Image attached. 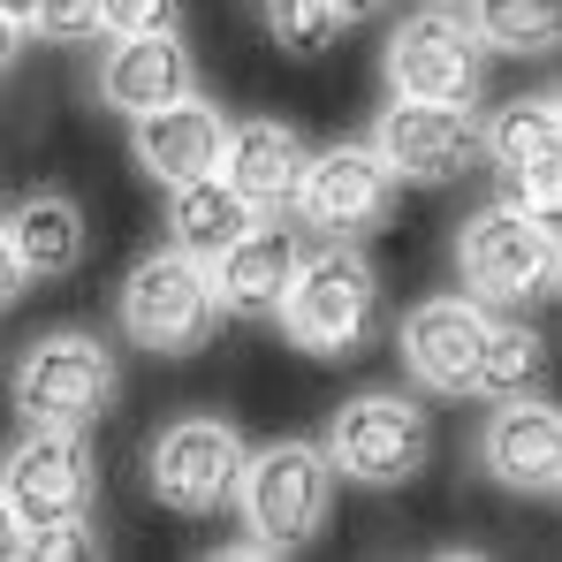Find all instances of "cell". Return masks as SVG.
Wrapping results in <instances>:
<instances>
[{
    "label": "cell",
    "instance_id": "1",
    "mask_svg": "<svg viewBox=\"0 0 562 562\" xmlns=\"http://www.w3.org/2000/svg\"><path fill=\"white\" fill-rule=\"evenodd\" d=\"M274 319L304 358H358V350H373L380 327H387L380 267L350 236H327V251H304V267H296Z\"/></svg>",
    "mask_w": 562,
    "mask_h": 562
},
{
    "label": "cell",
    "instance_id": "2",
    "mask_svg": "<svg viewBox=\"0 0 562 562\" xmlns=\"http://www.w3.org/2000/svg\"><path fill=\"white\" fill-rule=\"evenodd\" d=\"M457 274L486 312H517V304H548L562 274L555 213H525V205H486L471 213L457 236Z\"/></svg>",
    "mask_w": 562,
    "mask_h": 562
},
{
    "label": "cell",
    "instance_id": "3",
    "mask_svg": "<svg viewBox=\"0 0 562 562\" xmlns=\"http://www.w3.org/2000/svg\"><path fill=\"white\" fill-rule=\"evenodd\" d=\"M327 502H335V471H327L319 441H267V449L244 457L236 509H244V525H251V540L267 555L312 548L319 525H327Z\"/></svg>",
    "mask_w": 562,
    "mask_h": 562
},
{
    "label": "cell",
    "instance_id": "4",
    "mask_svg": "<svg viewBox=\"0 0 562 562\" xmlns=\"http://www.w3.org/2000/svg\"><path fill=\"white\" fill-rule=\"evenodd\" d=\"M327 471L335 479H350V486H411L426 457H434V418H426V403H411V395H395V387H366V395H350L342 411H335V426H327Z\"/></svg>",
    "mask_w": 562,
    "mask_h": 562
},
{
    "label": "cell",
    "instance_id": "5",
    "mask_svg": "<svg viewBox=\"0 0 562 562\" xmlns=\"http://www.w3.org/2000/svg\"><path fill=\"white\" fill-rule=\"evenodd\" d=\"M122 335L153 358H198L221 327V304H213V274L183 259V251H145L130 281H122Z\"/></svg>",
    "mask_w": 562,
    "mask_h": 562
},
{
    "label": "cell",
    "instance_id": "6",
    "mask_svg": "<svg viewBox=\"0 0 562 562\" xmlns=\"http://www.w3.org/2000/svg\"><path fill=\"white\" fill-rule=\"evenodd\" d=\"M380 77H387V99L471 106V99H479V77H486V46L471 38L464 8H449V0H426L418 15H403V23L387 31Z\"/></svg>",
    "mask_w": 562,
    "mask_h": 562
},
{
    "label": "cell",
    "instance_id": "7",
    "mask_svg": "<svg viewBox=\"0 0 562 562\" xmlns=\"http://www.w3.org/2000/svg\"><path fill=\"white\" fill-rule=\"evenodd\" d=\"M395 168L380 160L366 137H342V145H327V153H304V176H296V221L304 228H319V236H350V244H366L380 236L387 221H395Z\"/></svg>",
    "mask_w": 562,
    "mask_h": 562
},
{
    "label": "cell",
    "instance_id": "8",
    "mask_svg": "<svg viewBox=\"0 0 562 562\" xmlns=\"http://www.w3.org/2000/svg\"><path fill=\"white\" fill-rule=\"evenodd\" d=\"M114 350L92 342V335H46L15 358V411L23 426H77L92 434L99 418L114 411Z\"/></svg>",
    "mask_w": 562,
    "mask_h": 562
},
{
    "label": "cell",
    "instance_id": "9",
    "mask_svg": "<svg viewBox=\"0 0 562 562\" xmlns=\"http://www.w3.org/2000/svg\"><path fill=\"white\" fill-rule=\"evenodd\" d=\"M244 434L228 426V418H176V426H160L153 434V449H145V486H153V502L160 509H176V517H213V509H228L236 502V479H244Z\"/></svg>",
    "mask_w": 562,
    "mask_h": 562
},
{
    "label": "cell",
    "instance_id": "10",
    "mask_svg": "<svg viewBox=\"0 0 562 562\" xmlns=\"http://www.w3.org/2000/svg\"><path fill=\"white\" fill-rule=\"evenodd\" d=\"M479 160H494L502 205L555 213L562 205V99L555 92H517L479 122Z\"/></svg>",
    "mask_w": 562,
    "mask_h": 562
},
{
    "label": "cell",
    "instance_id": "11",
    "mask_svg": "<svg viewBox=\"0 0 562 562\" xmlns=\"http://www.w3.org/2000/svg\"><path fill=\"white\" fill-rule=\"evenodd\" d=\"M0 494H8V509L23 517V532H31V525L92 517V502H99L92 441H85L77 426H31V434L8 449V464H0Z\"/></svg>",
    "mask_w": 562,
    "mask_h": 562
},
{
    "label": "cell",
    "instance_id": "12",
    "mask_svg": "<svg viewBox=\"0 0 562 562\" xmlns=\"http://www.w3.org/2000/svg\"><path fill=\"white\" fill-rule=\"evenodd\" d=\"M366 145L395 168V183L449 190L479 168V114L471 106H434V99H387Z\"/></svg>",
    "mask_w": 562,
    "mask_h": 562
},
{
    "label": "cell",
    "instance_id": "13",
    "mask_svg": "<svg viewBox=\"0 0 562 562\" xmlns=\"http://www.w3.org/2000/svg\"><path fill=\"white\" fill-rule=\"evenodd\" d=\"M486 327H494V312H486L471 289L464 296H426V304H411L403 327H395L403 373L418 380L426 395H471L479 350H486Z\"/></svg>",
    "mask_w": 562,
    "mask_h": 562
},
{
    "label": "cell",
    "instance_id": "14",
    "mask_svg": "<svg viewBox=\"0 0 562 562\" xmlns=\"http://www.w3.org/2000/svg\"><path fill=\"white\" fill-rule=\"evenodd\" d=\"M296 267H304V228L289 213H259L205 274H213V304L228 319H274Z\"/></svg>",
    "mask_w": 562,
    "mask_h": 562
},
{
    "label": "cell",
    "instance_id": "15",
    "mask_svg": "<svg viewBox=\"0 0 562 562\" xmlns=\"http://www.w3.org/2000/svg\"><path fill=\"white\" fill-rule=\"evenodd\" d=\"M479 464H486L494 486L548 502L562 486V411L540 387L532 395H502L494 418H486V434H479Z\"/></svg>",
    "mask_w": 562,
    "mask_h": 562
},
{
    "label": "cell",
    "instance_id": "16",
    "mask_svg": "<svg viewBox=\"0 0 562 562\" xmlns=\"http://www.w3.org/2000/svg\"><path fill=\"white\" fill-rule=\"evenodd\" d=\"M304 153L312 145L281 114L228 122V137H221V183L236 190L251 213H289L296 205V176H304Z\"/></svg>",
    "mask_w": 562,
    "mask_h": 562
},
{
    "label": "cell",
    "instance_id": "17",
    "mask_svg": "<svg viewBox=\"0 0 562 562\" xmlns=\"http://www.w3.org/2000/svg\"><path fill=\"white\" fill-rule=\"evenodd\" d=\"M221 137H228L221 106H205L198 92L168 99V106H153V114H130V153L145 160V176L160 190L190 183V176H213V168H221Z\"/></svg>",
    "mask_w": 562,
    "mask_h": 562
},
{
    "label": "cell",
    "instance_id": "18",
    "mask_svg": "<svg viewBox=\"0 0 562 562\" xmlns=\"http://www.w3.org/2000/svg\"><path fill=\"white\" fill-rule=\"evenodd\" d=\"M198 92V61L176 31H137V38H114L106 61H99V99L130 122V114H153L168 99Z\"/></svg>",
    "mask_w": 562,
    "mask_h": 562
},
{
    "label": "cell",
    "instance_id": "19",
    "mask_svg": "<svg viewBox=\"0 0 562 562\" xmlns=\"http://www.w3.org/2000/svg\"><path fill=\"white\" fill-rule=\"evenodd\" d=\"M0 228H8V244H15L31 281H61L85 267V205L69 190H31Z\"/></svg>",
    "mask_w": 562,
    "mask_h": 562
},
{
    "label": "cell",
    "instance_id": "20",
    "mask_svg": "<svg viewBox=\"0 0 562 562\" xmlns=\"http://www.w3.org/2000/svg\"><path fill=\"white\" fill-rule=\"evenodd\" d=\"M251 221H259V213L221 183V168H213V176H190V183H168V251H183L198 267H213Z\"/></svg>",
    "mask_w": 562,
    "mask_h": 562
},
{
    "label": "cell",
    "instance_id": "21",
    "mask_svg": "<svg viewBox=\"0 0 562 562\" xmlns=\"http://www.w3.org/2000/svg\"><path fill=\"white\" fill-rule=\"evenodd\" d=\"M464 23L486 54H555L562 0H464Z\"/></svg>",
    "mask_w": 562,
    "mask_h": 562
},
{
    "label": "cell",
    "instance_id": "22",
    "mask_svg": "<svg viewBox=\"0 0 562 562\" xmlns=\"http://www.w3.org/2000/svg\"><path fill=\"white\" fill-rule=\"evenodd\" d=\"M540 373H548V335L525 327V319H494V327H486V350H479V380H471V395H486V403H502V395H532Z\"/></svg>",
    "mask_w": 562,
    "mask_h": 562
},
{
    "label": "cell",
    "instance_id": "23",
    "mask_svg": "<svg viewBox=\"0 0 562 562\" xmlns=\"http://www.w3.org/2000/svg\"><path fill=\"white\" fill-rule=\"evenodd\" d=\"M259 15H267V38L289 61H327L342 46V31H350L327 0H259Z\"/></svg>",
    "mask_w": 562,
    "mask_h": 562
},
{
    "label": "cell",
    "instance_id": "24",
    "mask_svg": "<svg viewBox=\"0 0 562 562\" xmlns=\"http://www.w3.org/2000/svg\"><path fill=\"white\" fill-rule=\"evenodd\" d=\"M99 525L92 517H69V525H31L23 532V562H99Z\"/></svg>",
    "mask_w": 562,
    "mask_h": 562
},
{
    "label": "cell",
    "instance_id": "25",
    "mask_svg": "<svg viewBox=\"0 0 562 562\" xmlns=\"http://www.w3.org/2000/svg\"><path fill=\"white\" fill-rule=\"evenodd\" d=\"M23 31H38L46 46H85L99 38V0H38Z\"/></svg>",
    "mask_w": 562,
    "mask_h": 562
},
{
    "label": "cell",
    "instance_id": "26",
    "mask_svg": "<svg viewBox=\"0 0 562 562\" xmlns=\"http://www.w3.org/2000/svg\"><path fill=\"white\" fill-rule=\"evenodd\" d=\"M183 0H99V38H137V31H176Z\"/></svg>",
    "mask_w": 562,
    "mask_h": 562
},
{
    "label": "cell",
    "instance_id": "27",
    "mask_svg": "<svg viewBox=\"0 0 562 562\" xmlns=\"http://www.w3.org/2000/svg\"><path fill=\"white\" fill-rule=\"evenodd\" d=\"M23 289H31V274H23V259H15V244H8V228H0V312H8Z\"/></svg>",
    "mask_w": 562,
    "mask_h": 562
},
{
    "label": "cell",
    "instance_id": "28",
    "mask_svg": "<svg viewBox=\"0 0 562 562\" xmlns=\"http://www.w3.org/2000/svg\"><path fill=\"white\" fill-rule=\"evenodd\" d=\"M23 555V517L8 509V494H0V562H15Z\"/></svg>",
    "mask_w": 562,
    "mask_h": 562
},
{
    "label": "cell",
    "instance_id": "29",
    "mask_svg": "<svg viewBox=\"0 0 562 562\" xmlns=\"http://www.w3.org/2000/svg\"><path fill=\"white\" fill-rule=\"evenodd\" d=\"M327 8H335L342 23H373V15H380V8H387V0H327Z\"/></svg>",
    "mask_w": 562,
    "mask_h": 562
},
{
    "label": "cell",
    "instance_id": "30",
    "mask_svg": "<svg viewBox=\"0 0 562 562\" xmlns=\"http://www.w3.org/2000/svg\"><path fill=\"white\" fill-rule=\"evenodd\" d=\"M15 54H23V23H15V15H0V69H8Z\"/></svg>",
    "mask_w": 562,
    "mask_h": 562
},
{
    "label": "cell",
    "instance_id": "31",
    "mask_svg": "<svg viewBox=\"0 0 562 562\" xmlns=\"http://www.w3.org/2000/svg\"><path fill=\"white\" fill-rule=\"evenodd\" d=\"M31 8H38V0H0V15H15V23H31Z\"/></svg>",
    "mask_w": 562,
    "mask_h": 562
}]
</instances>
